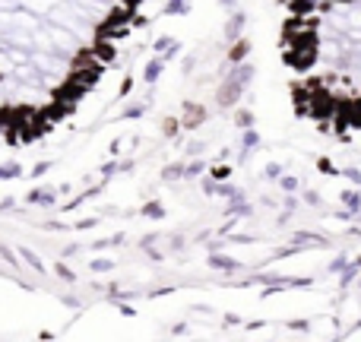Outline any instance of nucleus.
Here are the masks:
<instances>
[{"mask_svg":"<svg viewBox=\"0 0 361 342\" xmlns=\"http://www.w3.org/2000/svg\"><path fill=\"white\" fill-rule=\"evenodd\" d=\"M57 197H61V193H57V187H35V190H29L25 203H29V206H54Z\"/></svg>","mask_w":361,"mask_h":342,"instance_id":"f257e3e1","label":"nucleus"},{"mask_svg":"<svg viewBox=\"0 0 361 342\" xmlns=\"http://www.w3.org/2000/svg\"><path fill=\"white\" fill-rule=\"evenodd\" d=\"M165 63H169V61H165V57L152 54V57H149V63H146V67H143V83H149V86H152V83H159V76H162Z\"/></svg>","mask_w":361,"mask_h":342,"instance_id":"f03ea898","label":"nucleus"},{"mask_svg":"<svg viewBox=\"0 0 361 342\" xmlns=\"http://www.w3.org/2000/svg\"><path fill=\"white\" fill-rule=\"evenodd\" d=\"M23 174V162H16V159H10V162H0V181H13Z\"/></svg>","mask_w":361,"mask_h":342,"instance_id":"7ed1b4c3","label":"nucleus"},{"mask_svg":"<svg viewBox=\"0 0 361 342\" xmlns=\"http://www.w3.org/2000/svg\"><path fill=\"white\" fill-rule=\"evenodd\" d=\"M146 111H149V99L133 102V105H127V108H124V121H137V118H143Z\"/></svg>","mask_w":361,"mask_h":342,"instance_id":"20e7f679","label":"nucleus"},{"mask_svg":"<svg viewBox=\"0 0 361 342\" xmlns=\"http://www.w3.org/2000/svg\"><path fill=\"white\" fill-rule=\"evenodd\" d=\"M19 257H23V260H25V263H29V267H32V269H35V273H38V276H42V273H44V263H42V260H38V254H35V250H29V248H19Z\"/></svg>","mask_w":361,"mask_h":342,"instance_id":"39448f33","label":"nucleus"},{"mask_svg":"<svg viewBox=\"0 0 361 342\" xmlns=\"http://www.w3.org/2000/svg\"><path fill=\"white\" fill-rule=\"evenodd\" d=\"M89 267H92V273H111V269L118 267V260H108V257H95Z\"/></svg>","mask_w":361,"mask_h":342,"instance_id":"423d86ee","label":"nucleus"},{"mask_svg":"<svg viewBox=\"0 0 361 342\" xmlns=\"http://www.w3.org/2000/svg\"><path fill=\"white\" fill-rule=\"evenodd\" d=\"M54 273H57V279H61V282H67V286H73V282H76V273H73V269H70L63 260L54 267Z\"/></svg>","mask_w":361,"mask_h":342,"instance_id":"0eeeda50","label":"nucleus"},{"mask_svg":"<svg viewBox=\"0 0 361 342\" xmlns=\"http://www.w3.org/2000/svg\"><path fill=\"white\" fill-rule=\"evenodd\" d=\"M203 121V108L197 105H187V118H184V127H197Z\"/></svg>","mask_w":361,"mask_h":342,"instance_id":"6e6552de","label":"nucleus"},{"mask_svg":"<svg viewBox=\"0 0 361 342\" xmlns=\"http://www.w3.org/2000/svg\"><path fill=\"white\" fill-rule=\"evenodd\" d=\"M124 244V235H111L105 241H95V250H105V248H121Z\"/></svg>","mask_w":361,"mask_h":342,"instance_id":"1a4fd4ad","label":"nucleus"},{"mask_svg":"<svg viewBox=\"0 0 361 342\" xmlns=\"http://www.w3.org/2000/svg\"><path fill=\"white\" fill-rule=\"evenodd\" d=\"M143 212H146V216H149V219H162V216H165L162 203H156V200H149V203L143 206Z\"/></svg>","mask_w":361,"mask_h":342,"instance_id":"9d476101","label":"nucleus"},{"mask_svg":"<svg viewBox=\"0 0 361 342\" xmlns=\"http://www.w3.org/2000/svg\"><path fill=\"white\" fill-rule=\"evenodd\" d=\"M118 171H121V162H118V159H111V162H105V165H102V169H99L102 178H114V174H118Z\"/></svg>","mask_w":361,"mask_h":342,"instance_id":"9b49d317","label":"nucleus"},{"mask_svg":"<svg viewBox=\"0 0 361 342\" xmlns=\"http://www.w3.org/2000/svg\"><path fill=\"white\" fill-rule=\"evenodd\" d=\"M180 174H184V165H169L165 169V181H178Z\"/></svg>","mask_w":361,"mask_h":342,"instance_id":"f8f14e48","label":"nucleus"},{"mask_svg":"<svg viewBox=\"0 0 361 342\" xmlns=\"http://www.w3.org/2000/svg\"><path fill=\"white\" fill-rule=\"evenodd\" d=\"M0 257H4V260L10 263V267H16V257H13V250L6 248V244H0Z\"/></svg>","mask_w":361,"mask_h":342,"instance_id":"ddd939ff","label":"nucleus"},{"mask_svg":"<svg viewBox=\"0 0 361 342\" xmlns=\"http://www.w3.org/2000/svg\"><path fill=\"white\" fill-rule=\"evenodd\" d=\"M44 171H51V162H38L35 169H32V178H42Z\"/></svg>","mask_w":361,"mask_h":342,"instance_id":"4468645a","label":"nucleus"},{"mask_svg":"<svg viewBox=\"0 0 361 342\" xmlns=\"http://www.w3.org/2000/svg\"><path fill=\"white\" fill-rule=\"evenodd\" d=\"M13 206H16V197H4V200H0V212H10Z\"/></svg>","mask_w":361,"mask_h":342,"instance_id":"2eb2a0df","label":"nucleus"}]
</instances>
